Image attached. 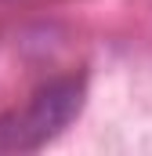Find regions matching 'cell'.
Wrapping results in <instances>:
<instances>
[{
  "instance_id": "cell-1",
  "label": "cell",
  "mask_w": 152,
  "mask_h": 156,
  "mask_svg": "<svg viewBox=\"0 0 152 156\" xmlns=\"http://www.w3.org/2000/svg\"><path fill=\"white\" fill-rule=\"evenodd\" d=\"M87 83L83 76H62L33 91V98L0 116V153H36L47 142H54L83 109Z\"/></svg>"
}]
</instances>
